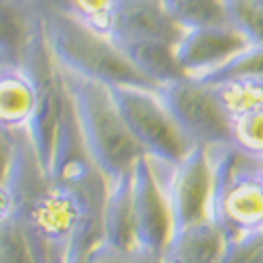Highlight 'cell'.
<instances>
[{
    "instance_id": "obj_9",
    "label": "cell",
    "mask_w": 263,
    "mask_h": 263,
    "mask_svg": "<svg viewBox=\"0 0 263 263\" xmlns=\"http://www.w3.org/2000/svg\"><path fill=\"white\" fill-rule=\"evenodd\" d=\"M130 192H133L135 247L143 255L160 259L173 236V217L166 192L160 187L145 154L130 171Z\"/></svg>"
},
{
    "instance_id": "obj_17",
    "label": "cell",
    "mask_w": 263,
    "mask_h": 263,
    "mask_svg": "<svg viewBox=\"0 0 263 263\" xmlns=\"http://www.w3.org/2000/svg\"><path fill=\"white\" fill-rule=\"evenodd\" d=\"M213 89L217 93L219 103L226 109V114L230 116V120L263 105V82L238 80V82L217 84Z\"/></svg>"
},
{
    "instance_id": "obj_22",
    "label": "cell",
    "mask_w": 263,
    "mask_h": 263,
    "mask_svg": "<svg viewBox=\"0 0 263 263\" xmlns=\"http://www.w3.org/2000/svg\"><path fill=\"white\" fill-rule=\"evenodd\" d=\"M219 263H263V230L228 240V249Z\"/></svg>"
},
{
    "instance_id": "obj_3",
    "label": "cell",
    "mask_w": 263,
    "mask_h": 263,
    "mask_svg": "<svg viewBox=\"0 0 263 263\" xmlns=\"http://www.w3.org/2000/svg\"><path fill=\"white\" fill-rule=\"evenodd\" d=\"M19 65L26 70L34 86L32 114L24 130L38 168L49 177L57 133L65 105H68V91H65L59 65L51 55L40 17H36L28 28L24 49L19 55Z\"/></svg>"
},
{
    "instance_id": "obj_16",
    "label": "cell",
    "mask_w": 263,
    "mask_h": 263,
    "mask_svg": "<svg viewBox=\"0 0 263 263\" xmlns=\"http://www.w3.org/2000/svg\"><path fill=\"white\" fill-rule=\"evenodd\" d=\"M209 86H217L223 82H238V80H253L263 82V47H249L234 59H230L219 70L198 78Z\"/></svg>"
},
{
    "instance_id": "obj_13",
    "label": "cell",
    "mask_w": 263,
    "mask_h": 263,
    "mask_svg": "<svg viewBox=\"0 0 263 263\" xmlns=\"http://www.w3.org/2000/svg\"><path fill=\"white\" fill-rule=\"evenodd\" d=\"M34 86L19 63L0 59V126L26 128L32 114Z\"/></svg>"
},
{
    "instance_id": "obj_20",
    "label": "cell",
    "mask_w": 263,
    "mask_h": 263,
    "mask_svg": "<svg viewBox=\"0 0 263 263\" xmlns=\"http://www.w3.org/2000/svg\"><path fill=\"white\" fill-rule=\"evenodd\" d=\"M26 34L28 28L15 9L5 0H0V59L17 63L26 42Z\"/></svg>"
},
{
    "instance_id": "obj_24",
    "label": "cell",
    "mask_w": 263,
    "mask_h": 263,
    "mask_svg": "<svg viewBox=\"0 0 263 263\" xmlns=\"http://www.w3.org/2000/svg\"><path fill=\"white\" fill-rule=\"evenodd\" d=\"M251 158V171H253V175L261 181V185H263V156H259V158H253V156H249Z\"/></svg>"
},
{
    "instance_id": "obj_23",
    "label": "cell",
    "mask_w": 263,
    "mask_h": 263,
    "mask_svg": "<svg viewBox=\"0 0 263 263\" xmlns=\"http://www.w3.org/2000/svg\"><path fill=\"white\" fill-rule=\"evenodd\" d=\"M11 130L0 126V185H7L11 181V173L15 164L17 143L11 139Z\"/></svg>"
},
{
    "instance_id": "obj_10",
    "label": "cell",
    "mask_w": 263,
    "mask_h": 263,
    "mask_svg": "<svg viewBox=\"0 0 263 263\" xmlns=\"http://www.w3.org/2000/svg\"><path fill=\"white\" fill-rule=\"evenodd\" d=\"M249 47L253 45L232 24L185 28L175 47V59L183 76L202 78L219 70Z\"/></svg>"
},
{
    "instance_id": "obj_18",
    "label": "cell",
    "mask_w": 263,
    "mask_h": 263,
    "mask_svg": "<svg viewBox=\"0 0 263 263\" xmlns=\"http://www.w3.org/2000/svg\"><path fill=\"white\" fill-rule=\"evenodd\" d=\"M226 17L253 47H263V5L257 0H226Z\"/></svg>"
},
{
    "instance_id": "obj_2",
    "label": "cell",
    "mask_w": 263,
    "mask_h": 263,
    "mask_svg": "<svg viewBox=\"0 0 263 263\" xmlns=\"http://www.w3.org/2000/svg\"><path fill=\"white\" fill-rule=\"evenodd\" d=\"M40 21L51 55L61 70L103 86H139L158 91L137 72L135 65L109 40V36L86 28L72 15L57 9L42 11Z\"/></svg>"
},
{
    "instance_id": "obj_8",
    "label": "cell",
    "mask_w": 263,
    "mask_h": 263,
    "mask_svg": "<svg viewBox=\"0 0 263 263\" xmlns=\"http://www.w3.org/2000/svg\"><path fill=\"white\" fill-rule=\"evenodd\" d=\"M215 164L209 145H192L187 154L173 166L166 198L173 217V234L187 226L213 219Z\"/></svg>"
},
{
    "instance_id": "obj_14",
    "label": "cell",
    "mask_w": 263,
    "mask_h": 263,
    "mask_svg": "<svg viewBox=\"0 0 263 263\" xmlns=\"http://www.w3.org/2000/svg\"><path fill=\"white\" fill-rule=\"evenodd\" d=\"M183 28L228 24L226 0H160Z\"/></svg>"
},
{
    "instance_id": "obj_19",
    "label": "cell",
    "mask_w": 263,
    "mask_h": 263,
    "mask_svg": "<svg viewBox=\"0 0 263 263\" xmlns=\"http://www.w3.org/2000/svg\"><path fill=\"white\" fill-rule=\"evenodd\" d=\"M232 145L247 156H263V105L232 120Z\"/></svg>"
},
{
    "instance_id": "obj_6",
    "label": "cell",
    "mask_w": 263,
    "mask_h": 263,
    "mask_svg": "<svg viewBox=\"0 0 263 263\" xmlns=\"http://www.w3.org/2000/svg\"><path fill=\"white\" fill-rule=\"evenodd\" d=\"M213 219L228 240L263 230V185L251 171V158L238 147L215 164Z\"/></svg>"
},
{
    "instance_id": "obj_11",
    "label": "cell",
    "mask_w": 263,
    "mask_h": 263,
    "mask_svg": "<svg viewBox=\"0 0 263 263\" xmlns=\"http://www.w3.org/2000/svg\"><path fill=\"white\" fill-rule=\"evenodd\" d=\"M101 247L118 255L137 251L130 173L107 183L101 209Z\"/></svg>"
},
{
    "instance_id": "obj_26",
    "label": "cell",
    "mask_w": 263,
    "mask_h": 263,
    "mask_svg": "<svg viewBox=\"0 0 263 263\" xmlns=\"http://www.w3.org/2000/svg\"><path fill=\"white\" fill-rule=\"evenodd\" d=\"M257 3H261V5H263V0H257Z\"/></svg>"
},
{
    "instance_id": "obj_15",
    "label": "cell",
    "mask_w": 263,
    "mask_h": 263,
    "mask_svg": "<svg viewBox=\"0 0 263 263\" xmlns=\"http://www.w3.org/2000/svg\"><path fill=\"white\" fill-rule=\"evenodd\" d=\"M116 3L118 0H55L53 7L49 9L68 13L74 19H78L80 24H84L86 28H91L103 36H109Z\"/></svg>"
},
{
    "instance_id": "obj_5",
    "label": "cell",
    "mask_w": 263,
    "mask_h": 263,
    "mask_svg": "<svg viewBox=\"0 0 263 263\" xmlns=\"http://www.w3.org/2000/svg\"><path fill=\"white\" fill-rule=\"evenodd\" d=\"M130 135L147 158L177 164L194 145L168 114L158 91L139 86H107Z\"/></svg>"
},
{
    "instance_id": "obj_7",
    "label": "cell",
    "mask_w": 263,
    "mask_h": 263,
    "mask_svg": "<svg viewBox=\"0 0 263 263\" xmlns=\"http://www.w3.org/2000/svg\"><path fill=\"white\" fill-rule=\"evenodd\" d=\"M158 97L183 135L196 145L232 143V120L213 86L198 78L181 76L158 89Z\"/></svg>"
},
{
    "instance_id": "obj_12",
    "label": "cell",
    "mask_w": 263,
    "mask_h": 263,
    "mask_svg": "<svg viewBox=\"0 0 263 263\" xmlns=\"http://www.w3.org/2000/svg\"><path fill=\"white\" fill-rule=\"evenodd\" d=\"M228 249V236L215 219L177 230L166 242L162 263H219Z\"/></svg>"
},
{
    "instance_id": "obj_1",
    "label": "cell",
    "mask_w": 263,
    "mask_h": 263,
    "mask_svg": "<svg viewBox=\"0 0 263 263\" xmlns=\"http://www.w3.org/2000/svg\"><path fill=\"white\" fill-rule=\"evenodd\" d=\"M61 76L74 107L86 154L95 168L107 183L128 175L143 152L130 135L109 89L65 70H61Z\"/></svg>"
},
{
    "instance_id": "obj_21",
    "label": "cell",
    "mask_w": 263,
    "mask_h": 263,
    "mask_svg": "<svg viewBox=\"0 0 263 263\" xmlns=\"http://www.w3.org/2000/svg\"><path fill=\"white\" fill-rule=\"evenodd\" d=\"M0 263H36L28 238L15 217L0 221Z\"/></svg>"
},
{
    "instance_id": "obj_4",
    "label": "cell",
    "mask_w": 263,
    "mask_h": 263,
    "mask_svg": "<svg viewBox=\"0 0 263 263\" xmlns=\"http://www.w3.org/2000/svg\"><path fill=\"white\" fill-rule=\"evenodd\" d=\"M185 28L160 0H118L109 40L141 74L166 70Z\"/></svg>"
},
{
    "instance_id": "obj_25",
    "label": "cell",
    "mask_w": 263,
    "mask_h": 263,
    "mask_svg": "<svg viewBox=\"0 0 263 263\" xmlns=\"http://www.w3.org/2000/svg\"><path fill=\"white\" fill-rule=\"evenodd\" d=\"M32 3H40V5H42V11H45V9L53 7V3H55V0H32Z\"/></svg>"
}]
</instances>
